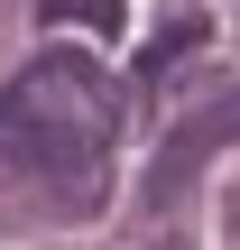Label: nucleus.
I'll list each match as a JSON object with an SVG mask.
<instances>
[{"instance_id": "obj_1", "label": "nucleus", "mask_w": 240, "mask_h": 250, "mask_svg": "<svg viewBox=\"0 0 240 250\" xmlns=\"http://www.w3.org/2000/svg\"><path fill=\"white\" fill-rule=\"evenodd\" d=\"M111 139H120V83L102 74L92 46H46L9 74V93H0V176L46 186L65 213H92Z\"/></svg>"}, {"instance_id": "obj_2", "label": "nucleus", "mask_w": 240, "mask_h": 250, "mask_svg": "<svg viewBox=\"0 0 240 250\" xmlns=\"http://www.w3.org/2000/svg\"><path fill=\"white\" fill-rule=\"evenodd\" d=\"M222 130H240V93H231V102H203V111H194V121H185V130L166 139V158H157L148 195H157V204H176V195H185V176H194V158H203V148H213Z\"/></svg>"}, {"instance_id": "obj_3", "label": "nucleus", "mask_w": 240, "mask_h": 250, "mask_svg": "<svg viewBox=\"0 0 240 250\" xmlns=\"http://www.w3.org/2000/svg\"><path fill=\"white\" fill-rule=\"evenodd\" d=\"M194 46H203V9H185V19H176V28H166V46H148V56H139V74H148V83H157V74H176V65H185V56H194Z\"/></svg>"}, {"instance_id": "obj_4", "label": "nucleus", "mask_w": 240, "mask_h": 250, "mask_svg": "<svg viewBox=\"0 0 240 250\" xmlns=\"http://www.w3.org/2000/svg\"><path fill=\"white\" fill-rule=\"evenodd\" d=\"M37 19H46V28H65V19H83L92 37H111V28H120V0H37Z\"/></svg>"}]
</instances>
